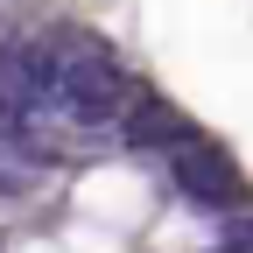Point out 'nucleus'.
I'll return each instance as SVG.
<instances>
[{
	"label": "nucleus",
	"mask_w": 253,
	"mask_h": 253,
	"mask_svg": "<svg viewBox=\"0 0 253 253\" xmlns=\"http://www.w3.org/2000/svg\"><path fill=\"white\" fill-rule=\"evenodd\" d=\"M63 42H71L78 56L56 63V99H49V106L71 113L78 126H99V134H106V126L126 113V99H134V78H126L99 42H84V36H63Z\"/></svg>",
	"instance_id": "1"
},
{
	"label": "nucleus",
	"mask_w": 253,
	"mask_h": 253,
	"mask_svg": "<svg viewBox=\"0 0 253 253\" xmlns=\"http://www.w3.org/2000/svg\"><path fill=\"white\" fill-rule=\"evenodd\" d=\"M162 176H169V190L183 204H197V211H246V176L218 155L211 141H183V148H169L162 155Z\"/></svg>",
	"instance_id": "2"
},
{
	"label": "nucleus",
	"mask_w": 253,
	"mask_h": 253,
	"mask_svg": "<svg viewBox=\"0 0 253 253\" xmlns=\"http://www.w3.org/2000/svg\"><path fill=\"white\" fill-rule=\"evenodd\" d=\"M225 253H253V211H232V225H225Z\"/></svg>",
	"instance_id": "4"
},
{
	"label": "nucleus",
	"mask_w": 253,
	"mask_h": 253,
	"mask_svg": "<svg viewBox=\"0 0 253 253\" xmlns=\"http://www.w3.org/2000/svg\"><path fill=\"white\" fill-rule=\"evenodd\" d=\"M113 134H120L126 148H141V155H169V148H183V141H197V126H190L169 99L134 91V99H126V113L113 120Z\"/></svg>",
	"instance_id": "3"
}]
</instances>
